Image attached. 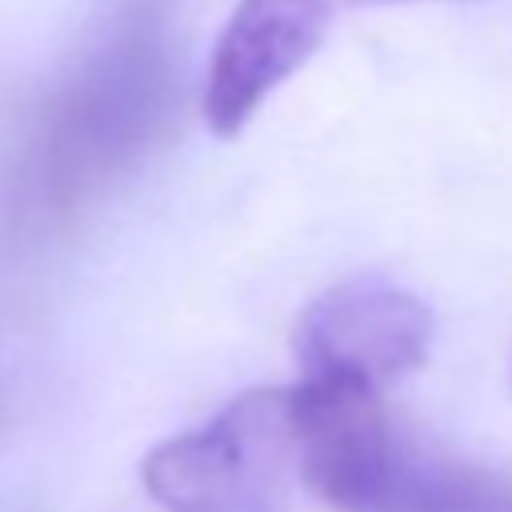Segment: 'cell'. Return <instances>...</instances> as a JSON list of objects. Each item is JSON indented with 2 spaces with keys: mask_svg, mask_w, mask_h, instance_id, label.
Returning a JSON list of instances; mask_svg holds the SVG:
<instances>
[{
  "mask_svg": "<svg viewBox=\"0 0 512 512\" xmlns=\"http://www.w3.org/2000/svg\"><path fill=\"white\" fill-rule=\"evenodd\" d=\"M412 0H236L204 76L200 112L212 136H240L276 88H284L324 44L348 8Z\"/></svg>",
  "mask_w": 512,
  "mask_h": 512,
  "instance_id": "5",
  "label": "cell"
},
{
  "mask_svg": "<svg viewBox=\"0 0 512 512\" xmlns=\"http://www.w3.org/2000/svg\"><path fill=\"white\" fill-rule=\"evenodd\" d=\"M168 108V60L148 36L108 44L100 60L76 76L44 116L36 140L40 188L56 200H76L108 180L156 128Z\"/></svg>",
  "mask_w": 512,
  "mask_h": 512,
  "instance_id": "3",
  "label": "cell"
},
{
  "mask_svg": "<svg viewBox=\"0 0 512 512\" xmlns=\"http://www.w3.org/2000/svg\"><path fill=\"white\" fill-rule=\"evenodd\" d=\"M300 484L332 512H512V476L396 424L380 392L292 384Z\"/></svg>",
  "mask_w": 512,
  "mask_h": 512,
  "instance_id": "1",
  "label": "cell"
},
{
  "mask_svg": "<svg viewBox=\"0 0 512 512\" xmlns=\"http://www.w3.org/2000/svg\"><path fill=\"white\" fill-rule=\"evenodd\" d=\"M140 480L168 512H284L300 484L296 392L248 388L204 424L156 444Z\"/></svg>",
  "mask_w": 512,
  "mask_h": 512,
  "instance_id": "2",
  "label": "cell"
},
{
  "mask_svg": "<svg viewBox=\"0 0 512 512\" xmlns=\"http://www.w3.org/2000/svg\"><path fill=\"white\" fill-rule=\"evenodd\" d=\"M432 336L436 316L416 292L380 276H352L300 312L292 352L300 380L380 392L428 360Z\"/></svg>",
  "mask_w": 512,
  "mask_h": 512,
  "instance_id": "4",
  "label": "cell"
}]
</instances>
